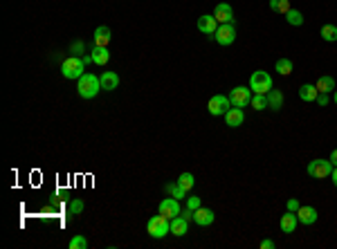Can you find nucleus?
I'll return each mask as SVG.
<instances>
[{
  "mask_svg": "<svg viewBox=\"0 0 337 249\" xmlns=\"http://www.w3.org/2000/svg\"><path fill=\"white\" fill-rule=\"evenodd\" d=\"M77 90H79V97L81 99H95L99 94V90H101V81H99V77H95V74L86 72L81 79H77Z\"/></svg>",
  "mask_w": 337,
  "mask_h": 249,
  "instance_id": "obj_1",
  "label": "nucleus"
},
{
  "mask_svg": "<svg viewBox=\"0 0 337 249\" xmlns=\"http://www.w3.org/2000/svg\"><path fill=\"white\" fill-rule=\"evenodd\" d=\"M146 231L148 236H153V238H164V236L171 234V220L164 218V215H153L151 220L146 222Z\"/></svg>",
  "mask_w": 337,
  "mask_h": 249,
  "instance_id": "obj_2",
  "label": "nucleus"
},
{
  "mask_svg": "<svg viewBox=\"0 0 337 249\" xmlns=\"http://www.w3.org/2000/svg\"><path fill=\"white\" fill-rule=\"evenodd\" d=\"M249 90L254 94H268L272 90V77L263 70H256L252 77H249Z\"/></svg>",
  "mask_w": 337,
  "mask_h": 249,
  "instance_id": "obj_3",
  "label": "nucleus"
},
{
  "mask_svg": "<svg viewBox=\"0 0 337 249\" xmlns=\"http://www.w3.org/2000/svg\"><path fill=\"white\" fill-rule=\"evenodd\" d=\"M61 72H63L65 79H81L83 74H86V63H83V59L70 56V59L63 61V65H61Z\"/></svg>",
  "mask_w": 337,
  "mask_h": 249,
  "instance_id": "obj_4",
  "label": "nucleus"
},
{
  "mask_svg": "<svg viewBox=\"0 0 337 249\" xmlns=\"http://www.w3.org/2000/svg\"><path fill=\"white\" fill-rule=\"evenodd\" d=\"M333 173V162L331 160H313L308 164V175L315 177V180H324V177H331Z\"/></svg>",
  "mask_w": 337,
  "mask_h": 249,
  "instance_id": "obj_5",
  "label": "nucleus"
},
{
  "mask_svg": "<svg viewBox=\"0 0 337 249\" xmlns=\"http://www.w3.org/2000/svg\"><path fill=\"white\" fill-rule=\"evenodd\" d=\"M232 101L230 97H225V94H214V97L209 99V103H207V110H209L214 117H220V115H225L227 110H230Z\"/></svg>",
  "mask_w": 337,
  "mask_h": 249,
  "instance_id": "obj_6",
  "label": "nucleus"
},
{
  "mask_svg": "<svg viewBox=\"0 0 337 249\" xmlns=\"http://www.w3.org/2000/svg\"><path fill=\"white\" fill-rule=\"evenodd\" d=\"M216 43L218 45H232L236 41V30L232 23H225V25H218V30L214 34Z\"/></svg>",
  "mask_w": 337,
  "mask_h": 249,
  "instance_id": "obj_7",
  "label": "nucleus"
},
{
  "mask_svg": "<svg viewBox=\"0 0 337 249\" xmlns=\"http://www.w3.org/2000/svg\"><path fill=\"white\" fill-rule=\"evenodd\" d=\"M230 101L234 108H245L249 101H252V90H247L245 85H239L230 92Z\"/></svg>",
  "mask_w": 337,
  "mask_h": 249,
  "instance_id": "obj_8",
  "label": "nucleus"
},
{
  "mask_svg": "<svg viewBox=\"0 0 337 249\" xmlns=\"http://www.w3.org/2000/svg\"><path fill=\"white\" fill-rule=\"evenodd\" d=\"M157 211H160L164 218H176V215H180L182 213V209H180V202L176 200V198H164V200L160 202V207H157Z\"/></svg>",
  "mask_w": 337,
  "mask_h": 249,
  "instance_id": "obj_9",
  "label": "nucleus"
},
{
  "mask_svg": "<svg viewBox=\"0 0 337 249\" xmlns=\"http://www.w3.org/2000/svg\"><path fill=\"white\" fill-rule=\"evenodd\" d=\"M214 18L218 20V25H225V23H232L234 25V11L227 2H218L214 9Z\"/></svg>",
  "mask_w": 337,
  "mask_h": 249,
  "instance_id": "obj_10",
  "label": "nucleus"
},
{
  "mask_svg": "<svg viewBox=\"0 0 337 249\" xmlns=\"http://www.w3.org/2000/svg\"><path fill=\"white\" fill-rule=\"evenodd\" d=\"M99 81H101L103 92H112V90L119 88V74L117 72H101L99 74Z\"/></svg>",
  "mask_w": 337,
  "mask_h": 249,
  "instance_id": "obj_11",
  "label": "nucleus"
},
{
  "mask_svg": "<svg viewBox=\"0 0 337 249\" xmlns=\"http://www.w3.org/2000/svg\"><path fill=\"white\" fill-rule=\"evenodd\" d=\"M245 122V113H243V108H230L227 113H225V124L230 128H239L243 126Z\"/></svg>",
  "mask_w": 337,
  "mask_h": 249,
  "instance_id": "obj_12",
  "label": "nucleus"
},
{
  "mask_svg": "<svg viewBox=\"0 0 337 249\" xmlns=\"http://www.w3.org/2000/svg\"><path fill=\"white\" fill-rule=\"evenodd\" d=\"M198 30H200L202 34H207V36H214L216 30H218V20H216L214 16H209V14L200 16V18H198Z\"/></svg>",
  "mask_w": 337,
  "mask_h": 249,
  "instance_id": "obj_13",
  "label": "nucleus"
},
{
  "mask_svg": "<svg viewBox=\"0 0 337 249\" xmlns=\"http://www.w3.org/2000/svg\"><path fill=\"white\" fill-rule=\"evenodd\" d=\"M297 218H299V222H301V225H315V222H317V218H319V213H317V209H315V207H299V209H297Z\"/></svg>",
  "mask_w": 337,
  "mask_h": 249,
  "instance_id": "obj_14",
  "label": "nucleus"
},
{
  "mask_svg": "<svg viewBox=\"0 0 337 249\" xmlns=\"http://www.w3.org/2000/svg\"><path fill=\"white\" fill-rule=\"evenodd\" d=\"M297 225H299V218L294 211H286V213L281 215V222H279V227H281L284 234H292V231L297 229Z\"/></svg>",
  "mask_w": 337,
  "mask_h": 249,
  "instance_id": "obj_15",
  "label": "nucleus"
},
{
  "mask_svg": "<svg viewBox=\"0 0 337 249\" xmlns=\"http://www.w3.org/2000/svg\"><path fill=\"white\" fill-rule=\"evenodd\" d=\"M216 220V215H214V211L211 209H195L193 211V222L195 225H200V227H207V225H211V222H214Z\"/></svg>",
  "mask_w": 337,
  "mask_h": 249,
  "instance_id": "obj_16",
  "label": "nucleus"
},
{
  "mask_svg": "<svg viewBox=\"0 0 337 249\" xmlns=\"http://www.w3.org/2000/svg\"><path fill=\"white\" fill-rule=\"evenodd\" d=\"M265 97H268V108L270 110L279 113V110L284 108V92H279V90H270Z\"/></svg>",
  "mask_w": 337,
  "mask_h": 249,
  "instance_id": "obj_17",
  "label": "nucleus"
},
{
  "mask_svg": "<svg viewBox=\"0 0 337 249\" xmlns=\"http://www.w3.org/2000/svg\"><path fill=\"white\" fill-rule=\"evenodd\" d=\"M187 231H189V220H185L182 215L171 218V234L173 236H187Z\"/></svg>",
  "mask_w": 337,
  "mask_h": 249,
  "instance_id": "obj_18",
  "label": "nucleus"
},
{
  "mask_svg": "<svg viewBox=\"0 0 337 249\" xmlns=\"http://www.w3.org/2000/svg\"><path fill=\"white\" fill-rule=\"evenodd\" d=\"M317 94H319V90L315 88L313 83H303L301 88H299V97H301L303 101H308V103L317 101Z\"/></svg>",
  "mask_w": 337,
  "mask_h": 249,
  "instance_id": "obj_19",
  "label": "nucleus"
},
{
  "mask_svg": "<svg viewBox=\"0 0 337 249\" xmlns=\"http://www.w3.org/2000/svg\"><path fill=\"white\" fill-rule=\"evenodd\" d=\"M93 61L97 65H106L108 61H110V52H108V47H103V45H95L93 47Z\"/></svg>",
  "mask_w": 337,
  "mask_h": 249,
  "instance_id": "obj_20",
  "label": "nucleus"
},
{
  "mask_svg": "<svg viewBox=\"0 0 337 249\" xmlns=\"http://www.w3.org/2000/svg\"><path fill=\"white\" fill-rule=\"evenodd\" d=\"M108 43H110V30H108L106 25H101V27L95 30V45H103V47H108Z\"/></svg>",
  "mask_w": 337,
  "mask_h": 249,
  "instance_id": "obj_21",
  "label": "nucleus"
},
{
  "mask_svg": "<svg viewBox=\"0 0 337 249\" xmlns=\"http://www.w3.org/2000/svg\"><path fill=\"white\" fill-rule=\"evenodd\" d=\"M315 88L319 90V92H333L335 90V79L333 77H319L317 79V83H315Z\"/></svg>",
  "mask_w": 337,
  "mask_h": 249,
  "instance_id": "obj_22",
  "label": "nucleus"
},
{
  "mask_svg": "<svg viewBox=\"0 0 337 249\" xmlns=\"http://www.w3.org/2000/svg\"><path fill=\"white\" fill-rule=\"evenodd\" d=\"M270 9L277 11V14H288L292 7H290V0H270Z\"/></svg>",
  "mask_w": 337,
  "mask_h": 249,
  "instance_id": "obj_23",
  "label": "nucleus"
},
{
  "mask_svg": "<svg viewBox=\"0 0 337 249\" xmlns=\"http://www.w3.org/2000/svg\"><path fill=\"white\" fill-rule=\"evenodd\" d=\"M292 61L290 59H279L277 61V72L281 74V77H288V74H292Z\"/></svg>",
  "mask_w": 337,
  "mask_h": 249,
  "instance_id": "obj_24",
  "label": "nucleus"
},
{
  "mask_svg": "<svg viewBox=\"0 0 337 249\" xmlns=\"http://www.w3.org/2000/svg\"><path fill=\"white\" fill-rule=\"evenodd\" d=\"M322 39L328 43H335L337 41V25H324L322 27Z\"/></svg>",
  "mask_w": 337,
  "mask_h": 249,
  "instance_id": "obj_25",
  "label": "nucleus"
},
{
  "mask_svg": "<svg viewBox=\"0 0 337 249\" xmlns=\"http://www.w3.org/2000/svg\"><path fill=\"white\" fill-rule=\"evenodd\" d=\"M249 106L254 108V110H265V108H268V97H265V94H252Z\"/></svg>",
  "mask_w": 337,
  "mask_h": 249,
  "instance_id": "obj_26",
  "label": "nucleus"
},
{
  "mask_svg": "<svg viewBox=\"0 0 337 249\" xmlns=\"http://www.w3.org/2000/svg\"><path fill=\"white\" fill-rule=\"evenodd\" d=\"M176 182H178V184H180L185 191H191V189H193V184H195V177L191 175V173H182V175L178 177Z\"/></svg>",
  "mask_w": 337,
  "mask_h": 249,
  "instance_id": "obj_27",
  "label": "nucleus"
},
{
  "mask_svg": "<svg viewBox=\"0 0 337 249\" xmlns=\"http://www.w3.org/2000/svg\"><path fill=\"white\" fill-rule=\"evenodd\" d=\"M166 193H169L171 198H176V200H180V198H185L187 191L176 182V184H166Z\"/></svg>",
  "mask_w": 337,
  "mask_h": 249,
  "instance_id": "obj_28",
  "label": "nucleus"
},
{
  "mask_svg": "<svg viewBox=\"0 0 337 249\" xmlns=\"http://www.w3.org/2000/svg\"><path fill=\"white\" fill-rule=\"evenodd\" d=\"M286 20H288L290 25H294V27L303 25V16H301V11H297V9H290L288 14H286Z\"/></svg>",
  "mask_w": 337,
  "mask_h": 249,
  "instance_id": "obj_29",
  "label": "nucleus"
},
{
  "mask_svg": "<svg viewBox=\"0 0 337 249\" xmlns=\"http://www.w3.org/2000/svg\"><path fill=\"white\" fill-rule=\"evenodd\" d=\"M70 249H86L88 247V240H86V236H74L72 240L68 243Z\"/></svg>",
  "mask_w": 337,
  "mask_h": 249,
  "instance_id": "obj_30",
  "label": "nucleus"
},
{
  "mask_svg": "<svg viewBox=\"0 0 337 249\" xmlns=\"http://www.w3.org/2000/svg\"><path fill=\"white\" fill-rule=\"evenodd\" d=\"M81 211H83V200H79L77 198V200L70 202V215H79Z\"/></svg>",
  "mask_w": 337,
  "mask_h": 249,
  "instance_id": "obj_31",
  "label": "nucleus"
},
{
  "mask_svg": "<svg viewBox=\"0 0 337 249\" xmlns=\"http://www.w3.org/2000/svg\"><path fill=\"white\" fill-rule=\"evenodd\" d=\"M187 207H189V209H200V198H195V196H191V198H187Z\"/></svg>",
  "mask_w": 337,
  "mask_h": 249,
  "instance_id": "obj_32",
  "label": "nucleus"
},
{
  "mask_svg": "<svg viewBox=\"0 0 337 249\" xmlns=\"http://www.w3.org/2000/svg\"><path fill=\"white\" fill-rule=\"evenodd\" d=\"M299 207H301V205H299V200H294V198H290V200H288V211H294V213H297Z\"/></svg>",
  "mask_w": 337,
  "mask_h": 249,
  "instance_id": "obj_33",
  "label": "nucleus"
},
{
  "mask_svg": "<svg viewBox=\"0 0 337 249\" xmlns=\"http://www.w3.org/2000/svg\"><path fill=\"white\" fill-rule=\"evenodd\" d=\"M328 101H331V99H328L326 92H319V94H317V103H319V106H326Z\"/></svg>",
  "mask_w": 337,
  "mask_h": 249,
  "instance_id": "obj_34",
  "label": "nucleus"
},
{
  "mask_svg": "<svg viewBox=\"0 0 337 249\" xmlns=\"http://www.w3.org/2000/svg\"><path fill=\"white\" fill-rule=\"evenodd\" d=\"M182 218H185V220H193V209H189V207H187V211H182Z\"/></svg>",
  "mask_w": 337,
  "mask_h": 249,
  "instance_id": "obj_35",
  "label": "nucleus"
},
{
  "mask_svg": "<svg viewBox=\"0 0 337 249\" xmlns=\"http://www.w3.org/2000/svg\"><path fill=\"white\" fill-rule=\"evenodd\" d=\"M277 245L272 243V240H261V249H274Z\"/></svg>",
  "mask_w": 337,
  "mask_h": 249,
  "instance_id": "obj_36",
  "label": "nucleus"
},
{
  "mask_svg": "<svg viewBox=\"0 0 337 249\" xmlns=\"http://www.w3.org/2000/svg\"><path fill=\"white\" fill-rule=\"evenodd\" d=\"M81 59H83V63H86V65H88V63H95V61H93V54H83Z\"/></svg>",
  "mask_w": 337,
  "mask_h": 249,
  "instance_id": "obj_37",
  "label": "nucleus"
},
{
  "mask_svg": "<svg viewBox=\"0 0 337 249\" xmlns=\"http://www.w3.org/2000/svg\"><path fill=\"white\" fill-rule=\"evenodd\" d=\"M328 160L333 162V166H337V148H335V151L331 153V157H328Z\"/></svg>",
  "mask_w": 337,
  "mask_h": 249,
  "instance_id": "obj_38",
  "label": "nucleus"
},
{
  "mask_svg": "<svg viewBox=\"0 0 337 249\" xmlns=\"http://www.w3.org/2000/svg\"><path fill=\"white\" fill-rule=\"evenodd\" d=\"M331 177H333V184L337 186V166H333V173H331Z\"/></svg>",
  "mask_w": 337,
  "mask_h": 249,
  "instance_id": "obj_39",
  "label": "nucleus"
},
{
  "mask_svg": "<svg viewBox=\"0 0 337 249\" xmlns=\"http://www.w3.org/2000/svg\"><path fill=\"white\" fill-rule=\"evenodd\" d=\"M333 99H335V103H337V90H335V97H333Z\"/></svg>",
  "mask_w": 337,
  "mask_h": 249,
  "instance_id": "obj_40",
  "label": "nucleus"
}]
</instances>
